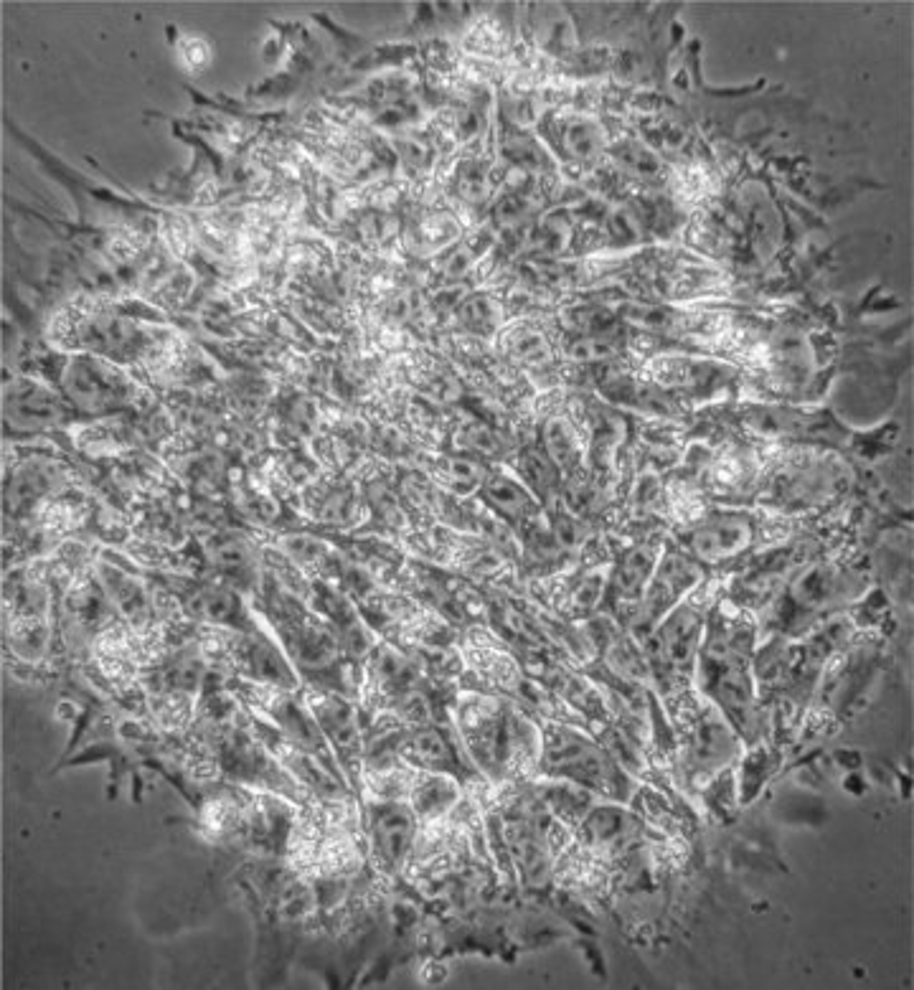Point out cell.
<instances>
[{
    "instance_id": "836d02e7",
    "label": "cell",
    "mask_w": 914,
    "mask_h": 990,
    "mask_svg": "<svg viewBox=\"0 0 914 990\" xmlns=\"http://www.w3.org/2000/svg\"><path fill=\"white\" fill-rule=\"evenodd\" d=\"M447 475H452V480H457V483H475V480H480V465H475L468 457H455V460L447 462Z\"/></svg>"
},
{
    "instance_id": "4316f807",
    "label": "cell",
    "mask_w": 914,
    "mask_h": 990,
    "mask_svg": "<svg viewBox=\"0 0 914 990\" xmlns=\"http://www.w3.org/2000/svg\"><path fill=\"white\" fill-rule=\"evenodd\" d=\"M323 724L328 726V732L338 744H353L356 739V724L343 706H333L331 711H325Z\"/></svg>"
},
{
    "instance_id": "ffe728a7",
    "label": "cell",
    "mask_w": 914,
    "mask_h": 990,
    "mask_svg": "<svg viewBox=\"0 0 914 990\" xmlns=\"http://www.w3.org/2000/svg\"><path fill=\"white\" fill-rule=\"evenodd\" d=\"M209 554V559L214 561L216 567L229 574H242L249 567V549L244 546V541L234 539V536L216 539Z\"/></svg>"
},
{
    "instance_id": "603a6c76",
    "label": "cell",
    "mask_w": 914,
    "mask_h": 990,
    "mask_svg": "<svg viewBox=\"0 0 914 990\" xmlns=\"http://www.w3.org/2000/svg\"><path fill=\"white\" fill-rule=\"evenodd\" d=\"M521 470H524L526 480H529L536 490H546L557 483L559 468L551 462L549 455H544V452H526L524 462H521Z\"/></svg>"
},
{
    "instance_id": "5b68a950",
    "label": "cell",
    "mask_w": 914,
    "mask_h": 990,
    "mask_svg": "<svg viewBox=\"0 0 914 990\" xmlns=\"http://www.w3.org/2000/svg\"><path fill=\"white\" fill-rule=\"evenodd\" d=\"M701 615H696L689 607L673 610L668 617L656 622L653 638H650V653L666 666H683L694 658L696 648L701 643Z\"/></svg>"
},
{
    "instance_id": "7a4b0ae2",
    "label": "cell",
    "mask_w": 914,
    "mask_h": 990,
    "mask_svg": "<svg viewBox=\"0 0 914 990\" xmlns=\"http://www.w3.org/2000/svg\"><path fill=\"white\" fill-rule=\"evenodd\" d=\"M749 541H752V526H749L747 518L737 516V513L701 521L686 536L691 556L699 561H706V564H719V561L742 554L749 546Z\"/></svg>"
},
{
    "instance_id": "484cf974",
    "label": "cell",
    "mask_w": 914,
    "mask_h": 990,
    "mask_svg": "<svg viewBox=\"0 0 914 990\" xmlns=\"http://www.w3.org/2000/svg\"><path fill=\"white\" fill-rule=\"evenodd\" d=\"M460 320H463L468 328L485 333V330H491L493 325H496L498 315L496 308H493L485 297H475V300H470V303L460 310Z\"/></svg>"
},
{
    "instance_id": "2e32d148",
    "label": "cell",
    "mask_w": 914,
    "mask_h": 990,
    "mask_svg": "<svg viewBox=\"0 0 914 990\" xmlns=\"http://www.w3.org/2000/svg\"><path fill=\"white\" fill-rule=\"evenodd\" d=\"M511 846L516 851L521 866H524V871L529 874V879L534 884H541V879L546 874V853L544 846H541V838L531 828H526V825H518V831L511 836Z\"/></svg>"
},
{
    "instance_id": "8fae6325",
    "label": "cell",
    "mask_w": 914,
    "mask_h": 990,
    "mask_svg": "<svg viewBox=\"0 0 914 990\" xmlns=\"http://www.w3.org/2000/svg\"><path fill=\"white\" fill-rule=\"evenodd\" d=\"M191 612L199 620L214 622V625H239L244 620L242 602H239L237 594L219 587L201 589V592L193 594Z\"/></svg>"
},
{
    "instance_id": "ba28073f",
    "label": "cell",
    "mask_w": 914,
    "mask_h": 990,
    "mask_svg": "<svg viewBox=\"0 0 914 990\" xmlns=\"http://www.w3.org/2000/svg\"><path fill=\"white\" fill-rule=\"evenodd\" d=\"M656 572V551L650 546H638V549L628 551L617 567L615 579H612V589H615L617 602H640L643 592L648 587L650 577Z\"/></svg>"
},
{
    "instance_id": "7402d4cb",
    "label": "cell",
    "mask_w": 914,
    "mask_h": 990,
    "mask_svg": "<svg viewBox=\"0 0 914 990\" xmlns=\"http://www.w3.org/2000/svg\"><path fill=\"white\" fill-rule=\"evenodd\" d=\"M204 668L196 658H181L163 671V686L173 693H191L199 686Z\"/></svg>"
},
{
    "instance_id": "d4e9b609",
    "label": "cell",
    "mask_w": 914,
    "mask_h": 990,
    "mask_svg": "<svg viewBox=\"0 0 914 990\" xmlns=\"http://www.w3.org/2000/svg\"><path fill=\"white\" fill-rule=\"evenodd\" d=\"M572 315V328L584 333V336H600V333H607V328L612 325V313H607L605 308H582L574 310Z\"/></svg>"
},
{
    "instance_id": "d6a6232c",
    "label": "cell",
    "mask_w": 914,
    "mask_h": 990,
    "mask_svg": "<svg viewBox=\"0 0 914 990\" xmlns=\"http://www.w3.org/2000/svg\"><path fill=\"white\" fill-rule=\"evenodd\" d=\"M600 594H602V579L597 582L595 577H587L582 584H579L577 592H574V605H577L579 610H590V607H595L597 602H600Z\"/></svg>"
},
{
    "instance_id": "f546056e",
    "label": "cell",
    "mask_w": 914,
    "mask_h": 990,
    "mask_svg": "<svg viewBox=\"0 0 914 990\" xmlns=\"http://www.w3.org/2000/svg\"><path fill=\"white\" fill-rule=\"evenodd\" d=\"M572 353L577 358H607L615 353V343L607 333L600 336H584L572 346Z\"/></svg>"
},
{
    "instance_id": "ac0fdd59",
    "label": "cell",
    "mask_w": 914,
    "mask_h": 990,
    "mask_svg": "<svg viewBox=\"0 0 914 990\" xmlns=\"http://www.w3.org/2000/svg\"><path fill=\"white\" fill-rule=\"evenodd\" d=\"M546 455L557 468H574L579 462V445L574 440V432L562 419H551L546 424Z\"/></svg>"
},
{
    "instance_id": "1f68e13d",
    "label": "cell",
    "mask_w": 914,
    "mask_h": 990,
    "mask_svg": "<svg viewBox=\"0 0 914 990\" xmlns=\"http://www.w3.org/2000/svg\"><path fill=\"white\" fill-rule=\"evenodd\" d=\"M529 211H531V206L526 204L524 198L508 196V198H503V204L498 206V219H501V224L513 226V224H518V221H524L526 216H529Z\"/></svg>"
},
{
    "instance_id": "d6986e66",
    "label": "cell",
    "mask_w": 914,
    "mask_h": 990,
    "mask_svg": "<svg viewBox=\"0 0 914 990\" xmlns=\"http://www.w3.org/2000/svg\"><path fill=\"white\" fill-rule=\"evenodd\" d=\"M600 145H602L600 127H597L595 122L584 120V117L572 120L567 125V130H564V148H567V153L574 155V158L579 160L595 158Z\"/></svg>"
},
{
    "instance_id": "4dcf8cb0",
    "label": "cell",
    "mask_w": 914,
    "mask_h": 990,
    "mask_svg": "<svg viewBox=\"0 0 914 990\" xmlns=\"http://www.w3.org/2000/svg\"><path fill=\"white\" fill-rule=\"evenodd\" d=\"M460 193L470 201H480L485 196V173L478 165H465V171L460 173Z\"/></svg>"
},
{
    "instance_id": "9a60e30c",
    "label": "cell",
    "mask_w": 914,
    "mask_h": 990,
    "mask_svg": "<svg viewBox=\"0 0 914 990\" xmlns=\"http://www.w3.org/2000/svg\"><path fill=\"white\" fill-rule=\"evenodd\" d=\"M485 495H488V501L493 503V508L508 518H521V516H526L531 508H534L531 495L526 493V490L521 488L516 480L501 478V475L488 483V488H485Z\"/></svg>"
},
{
    "instance_id": "cb8c5ba5",
    "label": "cell",
    "mask_w": 914,
    "mask_h": 990,
    "mask_svg": "<svg viewBox=\"0 0 914 990\" xmlns=\"http://www.w3.org/2000/svg\"><path fill=\"white\" fill-rule=\"evenodd\" d=\"M610 663L612 668H615V673L630 678V681H640V678L648 676V666H645L643 655H638L625 643H617L615 648L610 650Z\"/></svg>"
},
{
    "instance_id": "4fadbf2b",
    "label": "cell",
    "mask_w": 914,
    "mask_h": 990,
    "mask_svg": "<svg viewBox=\"0 0 914 990\" xmlns=\"http://www.w3.org/2000/svg\"><path fill=\"white\" fill-rule=\"evenodd\" d=\"M407 757L430 772L455 770V757H452L450 744H447V739L442 737L440 732H435V729L414 734V737L409 739Z\"/></svg>"
},
{
    "instance_id": "9c48e42d",
    "label": "cell",
    "mask_w": 914,
    "mask_h": 990,
    "mask_svg": "<svg viewBox=\"0 0 914 990\" xmlns=\"http://www.w3.org/2000/svg\"><path fill=\"white\" fill-rule=\"evenodd\" d=\"M102 582H105L107 594H110V602H115L120 615H125L127 620L143 622L150 615L148 594L133 577H127V574L112 567H102Z\"/></svg>"
},
{
    "instance_id": "d590c367",
    "label": "cell",
    "mask_w": 914,
    "mask_h": 990,
    "mask_svg": "<svg viewBox=\"0 0 914 990\" xmlns=\"http://www.w3.org/2000/svg\"><path fill=\"white\" fill-rule=\"evenodd\" d=\"M183 56H186L188 66L199 69V66H206V61H209V49H206L204 41L188 39L186 46H183Z\"/></svg>"
},
{
    "instance_id": "e0dca14e",
    "label": "cell",
    "mask_w": 914,
    "mask_h": 990,
    "mask_svg": "<svg viewBox=\"0 0 914 990\" xmlns=\"http://www.w3.org/2000/svg\"><path fill=\"white\" fill-rule=\"evenodd\" d=\"M247 660L249 668L257 678L262 681H275L280 686H290V671H287L285 660L277 655V650L272 648L270 643H262V640H252L247 650Z\"/></svg>"
},
{
    "instance_id": "8d00e7d4",
    "label": "cell",
    "mask_w": 914,
    "mask_h": 990,
    "mask_svg": "<svg viewBox=\"0 0 914 990\" xmlns=\"http://www.w3.org/2000/svg\"><path fill=\"white\" fill-rule=\"evenodd\" d=\"M290 551L298 556V559L310 561V559H318L320 551H323V544H318V541H310V539H298V541H292Z\"/></svg>"
},
{
    "instance_id": "52a82bcc",
    "label": "cell",
    "mask_w": 914,
    "mask_h": 990,
    "mask_svg": "<svg viewBox=\"0 0 914 990\" xmlns=\"http://www.w3.org/2000/svg\"><path fill=\"white\" fill-rule=\"evenodd\" d=\"M371 836L381 861L397 869L407 856L414 838V810L404 805H381L371 820Z\"/></svg>"
},
{
    "instance_id": "e575fe53",
    "label": "cell",
    "mask_w": 914,
    "mask_h": 990,
    "mask_svg": "<svg viewBox=\"0 0 914 990\" xmlns=\"http://www.w3.org/2000/svg\"><path fill=\"white\" fill-rule=\"evenodd\" d=\"M465 440H468V445L478 452H488V455H491V452L498 450L496 437H493L488 429L478 427V424L468 427V432H465Z\"/></svg>"
},
{
    "instance_id": "83f0119b",
    "label": "cell",
    "mask_w": 914,
    "mask_h": 990,
    "mask_svg": "<svg viewBox=\"0 0 914 990\" xmlns=\"http://www.w3.org/2000/svg\"><path fill=\"white\" fill-rule=\"evenodd\" d=\"M617 158L623 160L625 168H630V171H635V173H645V176H650V173L658 171L656 155L650 153V150L640 148V145H635V143L620 145V153H617Z\"/></svg>"
},
{
    "instance_id": "7c38bea8",
    "label": "cell",
    "mask_w": 914,
    "mask_h": 990,
    "mask_svg": "<svg viewBox=\"0 0 914 990\" xmlns=\"http://www.w3.org/2000/svg\"><path fill=\"white\" fill-rule=\"evenodd\" d=\"M82 341L97 353H122L135 341V328L120 318H92L82 328Z\"/></svg>"
},
{
    "instance_id": "6da1fadb",
    "label": "cell",
    "mask_w": 914,
    "mask_h": 990,
    "mask_svg": "<svg viewBox=\"0 0 914 990\" xmlns=\"http://www.w3.org/2000/svg\"><path fill=\"white\" fill-rule=\"evenodd\" d=\"M64 389L72 396L74 404L87 412L112 407V404L122 402L130 391L125 376L100 358H77L69 363Z\"/></svg>"
},
{
    "instance_id": "3957f363",
    "label": "cell",
    "mask_w": 914,
    "mask_h": 990,
    "mask_svg": "<svg viewBox=\"0 0 914 990\" xmlns=\"http://www.w3.org/2000/svg\"><path fill=\"white\" fill-rule=\"evenodd\" d=\"M699 574V567L689 556L668 554L656 567V574L650 577L648 592H643V600H640V617L643 620L640 622L648 627L656 625L661 617H666L673 602L699 579Z\"/></svg>"
},
{
    "instance_id": "5bb4252c",
    "label": "cell",
    "mask_w": 914,
    "mask_h": 990,
    "mask_svg": "<svg viewBox=\"0 0 914 990\" xmlns=\"http://www.w3.org/2000/svg\"><path fill=\"white\" fill-rule=\"evenodd\" d=\"M457 800V787L450 777L442 775H432L424 777L422 782L414 785L412 792V810L417 815H424V818H432V815H440L450 808Z\"/></svg>"
},
{
    "instance_id": "f1b7e54d",
    "label": "cell",
    "mask_w": 914,
    "mask_h": 990,
    "mask_svg": "<svg viewBox=\"0 0 914 990\" xmlns=\"http://www.w3.org/2000/svg\"><path fill=\"white\" fill-rule=\"evenodd\" d=\"M511 351L516 353L521 361L536 363V361H544L546 353H549V348H546L544 338H541L539 333H534V330H521V333L513 338Z\"/></svg>"
},
{
    "instance_id": "277c9868",
    "label": "cell",
    "mask_w": 914,
    "mask_h": 990,
    "mask_svg": "<svg viewBox=\"0 0 914 990\" xmlns=\"http://www.w3.org/2000/svg\"><path fill=\"white\" fill-rule=\"evenodd\" d=\"M704 673L711 693L732 716L742 719L752 704L747 671H744L739 655H734L727 645H709L704 655Z\"/></svg>"
},
{
    "instance_id": "8992f818",
    "label": "cell",
    "mask_w": 914,
    "mask_h": 990,
    "mask_svg": "<svg viewBox=\"0 0 914 990\" xmlns=\"http://www.w3.org/2000/svg\"><path fill=\"white\" fill-rule=\"evenodd\" d=\"M61 417L59 399L36 381H16L6 391V422L13 429H41Z\"/></svg>"
},
{
    "instance_id": "44dd1931",
    "label": "cell",
    "mask_w": 914,
    "mask_h": 990,
    "mask_svg": "<svg viewBox=\"0 0 914 990\" xmlns=\"http://www.w3.org/2000/svg\"><path fill=\"white\" fill-rule=\"evenodd\" d=\"M587 828H590L592 833V841L605 843L607 846V843H617L620 838H625V833H628V820H625V815L620 813V810L602 808L590 815Z\"/></svg>"
},
{
    "instance_id": "30bf717a",
    "label": "cell",
    "mask_w": 914,
    "mask_h": 990,
    "mask_svg": "<svg viewBox=\"0 0 914 990\" xmlns=\"http://www.w3.org/2000/svg\"><path fill=\"white\" fill-rule=\"evenodd\" d=\"M843 592V577L831 567H810L793 582V597L803 607H826Z\"/></svg>"
}]
</instances>
